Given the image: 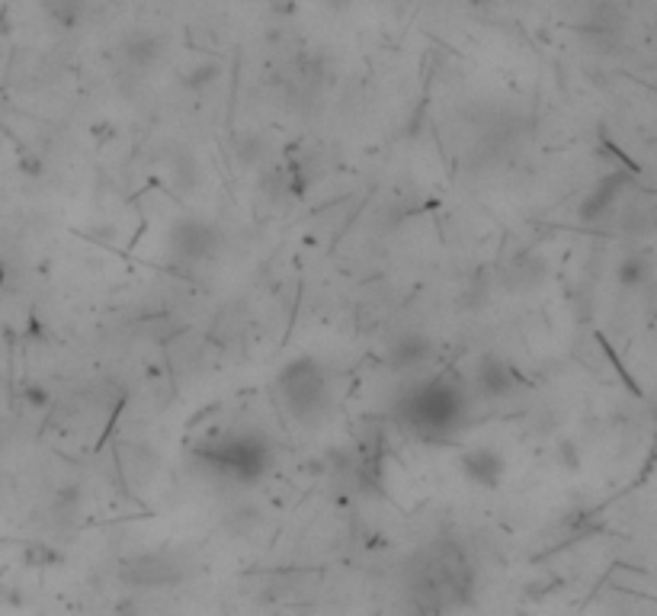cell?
<instances>
[{"instance_id":"obj_1","label":"cell","mask_w":657,"mask_h":616,"mask_svg":"<svg viewBox=\"0 0 657 616\" xmlns=\"http://www.w3.org/2000/svg\"><path fill=\"white\" fill-rule=\"evenodd\" d=\"M475 572L452 540L420 545L405 565V594L420 614H446L472 597Z\"/></svg>"},{"instance_id":"obj_2","label":"cell","mask_w":657,"mask_h":616,"mask_svg":"<svg viewBox=\"0 0 657 616\" xmlns=\"http://www.w3.org/2000/svg\"><path fill=\"white\" fill-rule=\"evenodd\" d=\"M468 414V386L455 372H437L401 392L395 404L398 424L417 440H446Z\"/></svg>"},{"instance_id":"obj_3","label":"cell","mask_w":657,"mask_h":616,"mask_svg":"<svg viewBox=\"0 0 657 616\" xmlns=\"http://www.w3.org/2000/svg\"><path fill=\"white\" fill-rule=\"evenodd\" d=\"M273 389L282 411L302 428H321L337 404L334 376L314 357H292L289 363H282Z\"/></svg>"},{"instance_id":"obj_4","label":"cell","mask_w":657,"mask_h":616,"mask_svg":"<svg viewBox=\"0 0 657 616\" xmlns=\"http://www.w3.org/2000/svg\"><path fill=\"white\" fill-rule=\"evenodd\" d=\"M196 460L228 482L250 485L270 472L273 446L257 428H222L196 443Z\"/></svg>"},{"instance_id":"obj_5","label":"cell","mask_w":657,"mask_h":616,"mask_svg":"<svg viewBox=\"0 0 657 616\" xmlns=\"http://www.w3.org/2000/svg\"><path fill=\"white\" fill-rule=\"evenodd\" d=\"M168 248L183 263H206L222 248V228L203 216L176 218L168 231Z\"/></svg>"},{"instance_id":"obj_6","label":"cell","mask_w":657,"mask_h":616,"mask_svg":"<svg viewBox=\"0 0 657 616\" xmlns=\"http://www.w3.org/2000/svg\"><path fill=\"white\" fill-rule=\"evenodd\" d=\"M472 386L485 399H510L514 392L523 389V379H519V372L507 360H500V357H482V360L475 363Z\"/></svg>"},{"instance_id":"obj_7","label":"cell","mask_w":657,"mask_h":616,"mask_svg":"<svg viewBox=\"0 0 657 616\" xmlns=\"http://www.w3.org/2000/svg\"><path fill=\"white\" fill-rule=\"evenodd\" d=\"M462 472L472 485H482V488H497L500 478L507 475V460L494 450V446H472L462 453Z\"/></svg>"},{"instance_id":"obj_8","label":"cell","mask_w":657,"mask_h":616,"mask_svg":"<svg viewBox=\"0 0 657 616\" xmlns=\"http://www.w3.org/2000/svg\"><path fill=\"white\" fill-rule=\"evenodd\" d=\"M430 357H433L430 337L420 334V331H405V334H398V337L391 341V347H388V354H385V363H388L395 372H411L417 366H423Z\"/></svg>"},{"instance_id":"obj_9","label":"cell","mask_w":657,"mask_h":616,"mask_svg":"<svg viewBox=\"0 0 657 616\" xmlns=\"http://www.w3.org/2000/svg\"><path fill=\"white\" fill-rule=\"evenodd\" d=\"M546 277H549V263L536 255V251H526V255H519L510 260V267H507V277H504V280H507V290L529 292V290H539V287L546 283Z\"/></svg>"},{"instance_id":"obj_10","label":"cell","mask_w":657,"mask_h":616,"mask_svg":"<svg viewBox=\"0 0 657 616\" xmlns=\"http://www.w3.org/2000/svg\"><path fill=\"white\" fill-rule=\"evenodd\" d=\"M623 190H625V177H606V181H600V186H596L588 199H584V206H581L578 218H581V221H600V218L606 216V213L616 206V199H620V193H623Z\"/></svg>"},{"instance_id":"obj_11","label":"cell","mask_w":657,"mask_h":616,"mask_svg":"<svg viewBox=\"0 0 657 616\" xmlns=\"http://www.w3.org/2000/svg\"><path fill=\"white\" fill-rule=\"evenodd\" d=\"M620 283L625 290H638L651 283V260L645 255H625L620 263Z\"/></svg>"},{"instance_id":"obj_12","label":"cell","mask_w":657,"mask_h":616,"mask_svg":"<svg viewBox=\"0 0 657 616\" xmlns=\"http://www.w3.org/2000/svg\"><path fill=\"white\" fill-rule=\"evenodd\" d=\"M126 58L136 68H151L161 58V42L154 36H132L126 42Z\"/></svg>"},{"instance_id":"obj_13","label":"cell","mask_w":657,"mask_h":616,"mask_svg":"<svg viewBox=\"0 0 657 616\" xmlns=\"http://www.w3.org/2000/svg\"><path fill=\"white\" fill-rule=\"evenodd\" d=\"M0 283H3V267H0Z\"/></svg>"},{"instance_id":"obj_14","label":"cell","mask_w":657,"mask_h":616,"mask_svg":"<svg viewBox=\"0 0 657 616\" xmlns=\"http://www.w3.org/2000/svg\"><path fill=\"white\" fill-rule=\"evenodd\" d=\"M475 3H478V0H475Z\"/></svg>"}]
</instances>
